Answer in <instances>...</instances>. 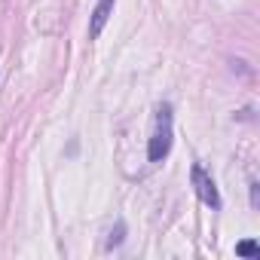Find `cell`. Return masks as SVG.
Segmentation results:
<instances>
[{
	"mask_svg": "<svg viewBox=\"0 0 260 260\" xmlns=\"http://www.w3.org/2000/svg\"><path fill=\"white\" fill-rule=\"evenodd\" d=\"M190 181H193V190H196L199 202L208 205L211 211H220L223 199H220V193H217V184L211 181V175H208L199 162H193V169H190Z\"/></svg>",
	"mask_w": 260,
	"mask_h": 260,
	"instance_id": "7a4b0ae2",
	"label": "cell"
},
{
	"mask_svg": "<svg viewBox=\"0 0 260 260\" xmlns=\"http://www.w3.org/2000/svg\"><path fill=\"white\" fill-rule=\"evenodd\" d=\"M172 141H175V113H172V104L162 101L156 107V116H153V135L147 141V159L162 162L172 153Z\"/></svg>",
	"mask_w": 260,
	"mask_h": 260,
	"instance_id": "6da1fadb",
	"label": "cell"
},
{
	"mask_svg": "<svg viewBox=\"0 0 260 260\" xmlns=\"http://www.w3.org/2000/svg\"><path fill=\"white\" fill-rule=\"evenodd\" d=\"M122 236H125V223L119 220V223L107 233V242H104V245H107V248H116V245H122Z\"/></svg>",
	"mask_w": 260,
	"mask_h": 260,
	"instance_id": "5b68a950",
	"label": "cell"
},
{
	"mask_svg": "<svg viewBox=\"0 0 260 260\" xmlns=\"http://www.w3.org/2000/svg\"><path fill=\"white\" fill-rule=\"evenodd\" d=\"M248 187H251V205L257 208V205H260V199H257V181L251 178V181H248Z\"/></svg>",
	"mask_w": 260,
	"mask_h": 260,
	"instance_id": "8992f818",
	"label": "cell"
},
{
	"mask_svg": "<svg viewBox=\"0 0 260 260\" xmlns=\"http://www.w3.org/2000/svg\"><path fill=\"white\" fill-rule=\"evenodd\" d=\"M236 254H239V257H260V245H257L254 239H242V242L236 245Z\"/></svg>",
	"mask_w": 260,
	"mask_h": 260,
	"instance_id": "277c9868",
	"label": "cell"
},
{
	"mask_svg": "<svg viewBox=\"0 0 260 260\" xmlns=\"http://www.w3.org/2000/svg\"><path fill=\"white\" fill-rule=\"evenodd\" d=\"M113 7H116V0H98V4H95L92 22H89V40H98V37H101L104 25H107L110 16H113Z\"/></svg>",
	"mask_w": 260,
	"mask_h": 260,
	"instance_id": "3957f363",
	"label": "cell"
}]
</instances>
